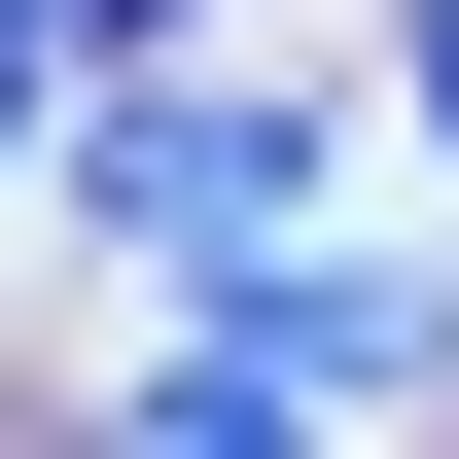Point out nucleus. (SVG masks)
I'll list each match as a JSON object with an SVG mask.
<instances>
[{"label":"nucleus","mask_w":459,"mask_h":459,"mask_svg":"<svg viewBox=\"0 0 459 459\" xmlns=\"http://www.w3.org/2000/svg\"><path fill=\"white\" fill-rule=\"evenodd\" d=\"M389 389H459V318L389 283V247H247V283H177V353H142L177 459L212 424H389Z\"/></svg>","instance_id":"obj_1"},{"label":"nucleus","mask_w":459,"mask_h":459,"mask_svg":"<svg viewBox=\"0 0 459 459\" xmlns=\"http://www.w3.org/2000/svg\"><path fill=\"white\" fill-rule=\"evenodd\" d=\"M71 212H107V283H247V247L318 212V107H247V71H107V107H71Z\"/></svg>","instance_id":"obj_2"},{"label":"nucleus","mask_w":459,"mask_h":459,"mask_svg":"<svg viewBox=\"0 0 459 459\" xmlns=\"http://www.w3.org/2000/svg\"><path fill=\"white\" fill-rule=\"evenodd\" d=\"M389 71H424V142H459V0H424V36H389Z\"/></svg>","instance_id":"obj_3"},{"label":"nucleus","mask_w":459,"mask_h":459,"mask_svg":"<svg viewBox=\"0 0 459 459\" xmlns=\"http://www.w3.org/2000/svg\"><path fill=\"white\" fill-rule=\"evenodd\" d=\"M0 142H36V0H0Z\"/></svg>","instance_id":"obj_4"}]
</instances>
